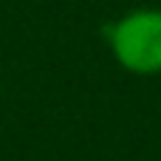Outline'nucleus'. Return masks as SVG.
<instances>
[{
	"instance_id": "1",
	"label": "nucleus",
	"mask_w": 161,
	"mask_h": 161,
	"mask_svg": "<svg viewBox=\"0 0 161 161\" xmlns=\"http://www.w3.org/2000/svg\"><path fill=\"white\" fill-rule=\"evenodd\" d=\"M116 62L139 76L161 74V8H133L108 31Z\"/></svg>"
}]
</instances>
